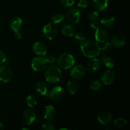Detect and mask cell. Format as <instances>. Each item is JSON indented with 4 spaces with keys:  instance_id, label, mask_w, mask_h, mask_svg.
<instances>
[{
    "instance_id": "obj_33",
    "label": "cell",
    "mask_w": 130,
    "mask_h": 130,
    "mask_svg": "<svg viewBox=\"0 0 130 130\" xmlns=\"http://www.w3.org/2000/svg\"><path fill=\"white\" fill-rule=\"evenodd\" d=\"M75 38H76V40L79 41L83 42L86 39V37H85V34L83 32H77L75 33L74 34Z\"/></svg>"
},
{
    "instance_id": "obj_17",
    "label": "cell",
    "mask_w": 130,
    "mask_h": 130,
    "mask_svg": "<svg viewBox=\"0 0 130 130\" xmlns=\"http://www.w3.org/2000/svg\"><path fill=\"white\" fill-rule=\"evenodd\" d=\"M55 109L52 105H48L44 107L43 110V118L46 120H52L55 116Z\"/></svg>"
},
{
    "instance_id": "obj_14",
    "label": "cell",
    "mask_w": 130,
    "mask_h": 130,
    "mask_svg": "<svg viewBox=\"0 0 130 130\" xmlns=\"http://www.w3.org/2000/svg\"><path fill=\"white\" fill-rule=\"evenodd\" d=\"M32 51L38 56H44L47 53V47L44 43L41 41H37L32 46Z\"/></svg>"
},
{
    "instance_id": "obj_19",
    "label": "cell",
    "mask_w": 130,
    "mask_h": 130,
    "mask_svg": "<svg viewBox=\"0 0 130 130\" xmlns=\"http://www.w3.org/2000/svg\"><path fill=\"white\" fill-rule=\"evenodd\" d=\"M61 30H62V32L63 35L68 37L74 36L75 33H76L75 27L72 24H66L63 25Z\"/></svg>"
},
{
    "instance_id": "obj_4",
    "label": "cell",
    "mask_w": 130,
    "mask_h": 130,
    "mask_svg": "<svg viewBox=\"0 0 130 130\" xmlns=\"http://www.w3.org/2000/svg\"><path fill=\"white\" fill-rule=\"evenodd\" d=\"M48 63L46 62V57L43 56H39L34 58L31 62V67L36 72H43L47 68Z\"/></svg>"
},
{
    "instance_id": "obj_2",
    "label": "cell",
    "mask_w": 130,
    "mask_h": 130,
    "mask_svg": "<svg viewBox=\"0 0 130 130\" xmlns=\"http://www.w3.org/2000/svg\"><path fill=\"white\" fill-rule=\"evenodd\" d=\"M62 77V72L60 67L55 65H52L45 69L44 77L50 83H57Z\"/></svg>"
},
{
    "instance_id": "obj_36",
    "label": "cell",
    "mask_w": 130,
    "mask_h": 130,
    "mask_svg": "<svg viewBox=\"0 0 130 130\" xmlns=\"http://www.w3.org/2000/svg\"><path fill=\"white\" fill-rule=\"evenodd\" d=\"M6 60H7V58H6V55L3 53V52L0 50V65L6 63Z\"/></svg>"
},
{
    "instance_id": "obj_10",
    "label": "cell",
    "mask_w": 130,
    "mask_h": 130,
    "mask_svg": "<svg viewBox=\"0 0 130 130\" xmlns=\"http://www.w3.org/2000/svg\"><path fill=\"white\" fill-rule=\"evenodd\" d=\"M36 119V112L32 109H28L24 111L22 117V121L27 125H30L35 121Z\"/></svg>"
},
{
    "instance_id": "obj_34",
    "label": "cell",
    "mask_w": 130,
    "mask_h": 130,
    "mask_svg": "<svg viewBox=\"0 0 130 130\" xmlns=\"http://www.w3.org/2000/svg\"><path fill=\"white\" fill-rule=\"evenodd\" d=\"M77 6L81 8H86L88 6V0H79L77 3Z\"/></svg>"
},
{
    "instance_id": "obj_29",
    "label": "cell",
    "mask_w": 130,
    "mask_h": 130,
    "mask_svg": "<svg viewBox=\"0 0 130 130\" xmlns=\"http://www.w3.org/2000/svg\"><path fill=\"white\" fill-rule=\"evenodd\" d=\"M87 17L90 22H96L99 17V13L97 11H91L88 13Z\"/></svg>"
},
{
    "instance_id": "obj_41",
    "label": "cell",
    "mask_w": 130,
    "mask_h": 130,
    "mask_svg": "<svg viewBox=\"0 0 130 130\" xmlns=\"http://www.w3.org/2000/svg\"><path fill=\"white\" fill-rule=\"evenodd\" d=\"M22 129H23V130H24V129H27L28 130L27 128H22Z\"/></svg>"
},
{
    "instance_id": "obj_6",
    "label": "cell",
    "mask_w": 130,
    "mask_h": 130,
    "mask_svg": "<svg viewBox=\"0 0 130 130\" xmlns=\"http://www.w3.org/2000/svg\"><path fill=\"white\" fill-rule=\"evenodd\" d=\"M13 78V73L10 67L0 65V81L9 83Z\"/></svg>"
},
{
    "instance_id": "obj_13",
    "label": "cell",
    "mask_w": 130,
    "mask_h": 130,
    "mask_svg": "<svg viewBox=\"0 0 130 130\" xmlns=\"http://www.w3.org/2000/svg\"><path fill=\"white\" fill-rule=\"evenodd\" d=\"M97 120L103 125L109 124L113 120V116L110 112L108 111H102L99 114Z\"/></svg>"
},
{
    "instance_id": "obj_12",
    "label": "cell",
    "mask_w": 130,
    "mask_h": 130,
    "mask_svg": "<svg viewBox=\"0 0 130 130\" xmlns=\"http://www.w3.org/2000/svg\"><path fill=\"white\" fill-rule=\"evenodd\" d=\"M100 79L104 85H110L115 80V74L111 70H106L102 74Z\"/></svg>"
},
{
    "instance_id": "obj_20",
    "label": "cell",
    "mask_w": 130,
    "mask_h": 130,
    "mask_svg": "<svg viewBox=\"0 0 130 130\" xmlns=\"http://www.w3.org/2000/svg\"><path fill=\"white\" fill-rule=\"evenodd\" d=\"M36 90L38 93L40 94L41 95H43V96L46 95L48 94V91H49L48 85L44 81H40L36 84Z\"/></svg>"
},
{
    "instance_id": "obj_38",
    "label": "cell",
    "mask_w": 130,
    "mask_h": 130,
    "mask_svg": "<svg viewBox=\"0 0 130 130\" xmlns=\"http://www.w3.org/2000/svg\"><path fill=\"white\" fill-rule=\"evenodd\" d=\"M14 36H15V39H17V40H19V39H20L22 38L21 34H20L19 31L15 32V35H14Z\"/></svg>"
},
{
    "instance_id": "obj_28",
    "label": "cell",
    "mask_w": 130,
    "mask_h": 130,
    "mask_svg": "<svg viewBox=\"0 0 130 130\" xmlns=\"http://www.w3.org/2000/svg\"><path fill=\"white\" fill-rule=\"evenodd\" d=\"M65 19L64 15L62 13H56L52 17V21H53V24H60V23L62 22Z\"/></svg>"
},
{
    "instance_id": "obj_31",
    "label": "cell",
    "mask_w": 130,
    "mask_h": 130,
    "mask_svg": "<svg viewBox=\"0 0 130 130\" xmlns=\"http://www.w3.org/2000/svg\"><path fill=\"white\" fill-rule=\"evenodd\" d=\"M41 128L44 130H55V127L54 124L53 123H50V122H45L43 123L41 125Z\"/></svg>"
},
{
    "instance_id": "obj_32",
    "label": "cell",
    "mask_w": 130,
    "mask_h": 130,
    "mask_svg": "<svg viewBox=\"0 0 130 130\" xmlns=\"http://www.w3.org/2000/svg\"><path fill=\"white\" fill-rule=\"evenodd\" d=\"M60 4L64 7H71L74 5L75 0H60Z\"/></svg>"
},
{
    "instance_id": "obj_16",
    "label": "cell",
    "mask_w": 130,
    "mask_h": 130,
    "mask_svg": "<svg viewBox=\"0 0 130 130\" xmlns=\"http://www.w3.org/2000/svg\"><path fill=\"white\" fill-rule=\"evenodd\" d=\"M112 44L116 48H121L126 43V38L123 35L118 34L114 35L111 39Z\"/></svg>"
},
{
    "instance_id": "obj_9",
    "label": "cell",
    "mask_w": 130,
    "mask_h": 130,
    "mask_svg": "<svg viewBox=\"0 0 130 130\" xmlns=\"http://www.w3.org/2000/svg\"><path fill=\"white\" fill-rule=\"evenodd\" d=\"M47 95L50 100L53 101H60L64 96L65 91L61 86H55L53 88Z\"/></svg>"
},
{
    "instance_id": "obj_21",
    "label": "cell",
    "mask_w": 130,
    "mask_h": 130,
    "mask_svg": "<svg viewBox=\"0 0 130 130\" xmlns=\"http://www.w3.org/2000/svg\"><path fill=\"white\" fill-rule=\"evenodd\" d=\"M109 3V0H93V5L95 10L102 11L107 8Z\"/></svg>"
},
{
    "instance_id": "obj_8",
    "label": "cell",
    "mask_w": 130,
    "mask_h": 130,
    "mask_svg": "<svg viewBox=\"0 0 130 130\" xmlns=\"http://www.w3.org/2000/svg\"><path fill=\"white\" fill-rule=\"evenodd\" d=\"M86 74V68L82 64H77L71 71L70 76L74 79L79 80L83 78Z\"/></svg>"
},
{
    "instance_id": "obj_40",
    "label": "cell",
    "mask_w": 130,
    "mask_h": 130,
    "mask_svg": "<svg viewBox=\"0 0 130 130\" xmlns=\"http://www.w3.org/2000/svg\"><path fill=\"white\" fill-rule=\"evenodd\" d=\"M60 129L62 130V129H65V130H67V128H60Z\"/></svg>"
},
{
    "instance_id": "obj_15",
    "label": "cell",
    "mask_w": 130,
    "mask_h": 130,
    "mask_svg": "<svg viewBox=\"0 0 130 130\" xmlns=\"http://www.w3.org/2000/svg\"><path fill=\"white\" fill-rule=\"evenodd\" d=\"M95 41L97 43H104L106 41L108 38V32L104 28L99 27L97 29H96V32L95 34Z\"/></svg>"
},
{
    "instance_id": "obj_30",
    "label": "cell",
    "mask_w": 130,
    "mask_h": 130,
    "mask_svg": "<svg viewBox=\"0 0 130 130\" xmlns=\"http://www.w3.org/2000/svg\"><path fill=\"white\" fill-rule=\"evenodd\" d=\"M101 50H103L104 52H109L111 51L113 48V45L111 43L108 41H105L104 43H102V45L100 46Z\"/></svg>"
},
{
    "instance_id": "obj_22",
    "label": "cell",
    "mask_w": 130,
    "mask_h": 130,
    "mask_svg": "<svg viewBox=\"0 0 130 130\" xmlns=\"http://www.w3.org/2000/svg\"><path fill=\"white\" fill-rule=\"evenodd\" d=\"M116 23L114 17L110 15H107L103 18L101 20V24L105 28L112 27Z\"/></svg>"
},
{
    "instance_id": "obj_7",
    "label": "cell",
    "mask_w": 130,
    "mask_h": 130,
    "mask_svg": "<svg viewBox=\"0 0 130 130\" xmlns=\"http://www.w3.org/2000/svg\"><path fill=\"white\" fill-rule=\"evenodd\" d=\"M66 17L71 23L77 24L81 19V11L77 8L71 7L67 10Z\"/></svg>"
},
{
    "instance_id": "obj_23",
    "label": "cell",
    "mask_w": 130,
    "mask_h": 130,
    "mask_svg": "<svg viewBox=\"0 0 130 130\" xmlns=\"http://www.w3.org/2000/svg\"><path fill=\"white\" fill-rule=\"evenodd\" d=\"M66 88L69 93L71 95H75L79 91V85L76 81H70L67 83Z\"/></svg>"
},
{
    "instance_id": "obj_11",
    "label": "cell",
    "mask_w": 130,
    "mask_h": 130,
    "mask_svg": "<svg viewBox=\"0 0 130 130\" xmlns=\"http://www.w3.org/2000/svg\"><path fill=\"white\" fill-rule=\"evenodd\" d=\"M101 67V62L97 58H92L87 62L86 66V70L90 73H95L98 72Z\"/></svg>"
},
{
    "instance_id": "obj_18",
    "label": "cell",
    "mask_w": 130,
    "mask_h": 130,
    "mask_svg": "<svg viewBox=\"0 0 130 130\" xmlns=\"http://www.w3.org/2000/svg\"><path fill=\"white\" fill-rule=\"evenodd\" d=\"M22 26V20L21 18L19 17L13 18L10 22V27L11 29V30L16 32L20 30Z\"/></svg>"
},
{
    "instance_id": "obj_3",
    "label": "cell",
    "mask_w": 130,
    "mask_h": 130,
    "mask_svg": "<svg viewBox=\"0 0 130 130\" xmlns=\"http://www.w3.org/2000/svg\"><path fill=\"white\" fill-rule=\"evenodd\" d=\"M58 63L60 67L63 69H68L74 66L75 58L72 54L64 53L61 54L58 58Z\"/></svg>"
},
{
    "instance_id": "obj_27",
    "label": "cell",
    "mask_w": 130,
    "mask_h": 130,
    "mask_svg": "<svg viewBox=\"0 0 130 130\" xmlns=\"http://www.w3.org/2000/svg\"><path fill=\"white\" fill-rule=\"evenodd\" d=\"M90 87L93 91H98L102 87V83L99 80L94 79L90 83Z\"/></svg>"
},
{
    "instance_id": "obj_35",
    "label": "cell",
    "mask_w": 130,
    "mask_h": 130,
    "mask_svg": "<svg viewBox=\"0 0 130 130\" xmlns=\"http://www.w3.org/2000/svg\"><path fill=\"white\" fill-rule=\"evenodd\" d=\"M46 59L47 63H49V64H51V65L54 64V63L56 62V61H57L56 57L53 55L48 56V57H46Z\"/></svg>"
},
{
    "instance_id": "obj_37",
    "label": "cell",
    "mask_w": 130,
    "mask_h": 130,
    "mask_svg": "<svg viewBox=\"0 0 130 130\" xmlns=\"http://www.w3.org/2000/svg\"><path fill=\"white\" fill-rule=\"evenodd\" d=\"M90 25L93 29H95V30H96V29H97L98 28L100 27V24H99V23L97 22V21L96 22H90Z\"/></svg>"
},
{
    "instance_id": "obj_26",
    "label": "cell",
    "mask_w": 130,
    "mask_h": 130,
    "mask_svg": "<svg viewBox=\"0 0 130 130\" xmlns=\"http://www.w3.org/2000/svg\"><path fill=\"white\" fill-rule=\"evenodd\" d=\"M26 102L28 106L30 108H33L36 107V105H37V103H38L36 98L34 95H29L27 96Z\"/></svg>"
},
{
    "instance_id": "obj_39",
    "label": "cell",
    "mask_w": 130,
    "mask_h": 130,
    "mask_svg": "<svg viewBox=\"0 0 130 130\" xmlns=\"http://www.w3.org/2000/svg\"><path fill=\"white\" fill-rule=\"evenodd\" d=\"M4 129V126H3V124L0 122V130H2Z\"/></svg>"
},
{
    "instance_id": "obj_1",
    "label": "cell",
    "mask_w": 130,
    "mask_h": 130,
    "mask_svg": "<svg viewBox=\"0 0 130 130\" xmlns=\"http://www.w3.org/2000/svg\"><path fill=\"white\" fill-rule=\"evenodd\" d=\"M80 48L83 54L88 58H95L101 52V48L99 43L92 39H85L84 41L81 42Z\"/></svg>"
},
{
    "instance_id": "obj_5",
    "label": "cell",
    "mask_w": 130,
    "mask_h": 130,
    "mask_svg": "<svg viewBox=\"0 0 130 130\" xmlns=\"http://www.w3.org/2000/svg\"><path fill=\"white\" fill-rule=\"evenodd\" d=\"M58 33V29L54 24L49 23L43 28V34L48 40H52L56 38Z\"/></svg>"
},
{
    "instance_id": "obj_24",
    "label": "cell",
    "mask_w": 130,
    "mask_h": 130,
    "mask_svg": "<svg viewBox=\"0 0 130 130\" xmlns=\"http://www.w3.org/2000/svg\"><path fill=\"white\" fill-rule=\"evenodd\" d=\"M102 63L108 69H112L114 67V61L110 57L107 55H104L102 57Z\"/></svg>"
},
{
    "instance_id": "obj_25",
    "label": "cell",
    "mask_w": 130,
    "mask_h": 130,
    "mask_svg": "<svg viewBox=\"0 0 130 130\" xmlns=\"http://www.w3.org/2000/svg\"><path fill=\"white\" fill-rule=\"evenodd\" d=\"M128 122L123 118H117L114 121V125L118 128H123L126 126Z\"/></svg>"
}]
</instances>
